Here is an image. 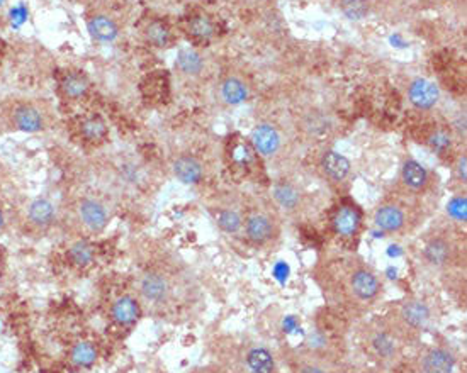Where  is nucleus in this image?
I'll use <instances>...</instances> for the list:
<instances>
[{"label":"nucleus","instance_id":"f257e3e1","mask_svg":"<svg viewBox=\"0 0 467 373\" xmlns=\"http://www.w3.org/2000/svg\"><path fill=\"white\" fill-rule=\"evenodd\" d=\"M323 296L348 312H366L379 300L383 282L367 263L347 260L316 275Z\"/></svg>","mask_w":467,"mask_h":373},{"label":"nucleus","instance_id":"f03ea898","mask_svg":"<svg viewBox=\"0 0 467 373\" xmlns=\"http://www.w3.org/2000/svg\"><path fill=\"white\" fill-rule=\"evenodd\" d=\"M433 305L425 297L411 296L394 302L383 319L405 343L416 339L429 329L433 321Z\"/></svg>","mask_w":467,"mask_h":373},{"label":"nucleus","instance_id":"7ed1b4c3","mask_svg":"<svg viewBox=\"0 0 467 373\" xmlns=\"http://www.w3.org/2000/svg\"><path fill=\"white\" fill-rule=\"evenodd\" d=\"M362 336L367 351L381 361L394 360L401 351L403 341L396 336V333L383 318L367 322Z\"/></svg>","mask_w":467,"mask_h":373},{"label":"nucleus","instance_id":"20e7f679","mask_svg":"<svg viewBox=\"0 0 467 373\" xmlns=\"http://www.w3.org/2000/svg\"><path fill=\"white\" fill-rule=\"evenodd\" d=\"M420 255H422V260L425 261V265L431 266V268L444 270L454 265L459 257V250L448 236L435 234L425 241Z\"/></svg>","mask_w":467,"mask_h":373},{"label":"nucleus","instance_id":"39448f33","mask_svg":"<svg viewBox=\"0 0 467 373\" xmlns=\"http://www.w3.org/2000/svg\"><path fill=\"white\" fill-rule=\"evenodd\" d=\"M138 292L148 304L162 305L170 298L172 282L158 270H145L138 279Z\"/></svg>","mask_w":467,"mask_h":373},{"label":"nucleus","instance_id":"423d86ee","mask_svg":"<svg viewBox=\"0 0 467 373\" xmlns=\"http://www.w3.org/2000/svg\"><path fill=\"white\" fill-rule=\"evenodd\" d=\"M243 229L247 240L255 246H267L277 236V224L263 212H253L243 219Z\"/></svg>","mask_w":467,"mask_h":373},{"label":"nucleus","instance_id":"0eeeda50","mask_svg":"<svg viewBox=\"0 0 467 373\" xmlns=\"http://www.w3.org/2000/svg\"><path fill=\"white\" fill-rule=\"evenodd\" d=\"M374 224L379 227L381 231L390 234L403 233L408 226V212L405 207H401L396 202H386L381 204L379 207L374 211Z\"/></svg>","mask_w":467,"mask_h":373},{"label":"nucleus","instance_id":"6e6552de","mask_svg":"<svg viewBox=\"0 0 467 373\" xmlns=\"http://www.w3.org/2000/svg\"><path fill=\"white\" fill-rule=\"evenodd\" d=\"M250 144L256 155L263 156V158H272L283 148V136L272 124H259L253 127L250 134Z\"/></svg>","mask_w":467,"mask_h":373},{"label":"nucleus","instance_id":"1a4fd4ad","mask_svg":"<svg viewBox=\"0 0 467 373\" xmlns=\"http://www.w3.org/2000/svg\"><path fill=\"white\" fill-rule=\"evenodd\" d=\"M455 368V355L448 346H431L420 357L422 373H452Z\"/></svg>","mask_w":467,"mask_h":373},{"label":"nucleus","instance_id":"9d476101","mask_svg":"<svg viewBox=\"0 0 467 373\" xmlns=\"http://www.w3.org/2000/svg\"><path fill=\"white\" fill-rule=\"evenodd\" d=\"M399 182L403 188L409 194H425L430 188L431 177L430 172L422 165V163L415 162V159H406L401 166V173H399Z\"/></svg>","mask_w":467,"mask_h":373},{"label":"nucleus","instance_id":"9b49d317","mask_svg":"<svg viewBox=\"0 0 467 373\" xmlns=\"http://www.w3.org/2000/svg\"><path fill=\"white\" fill-rule=\"evenodd\" d=\"M78 219L92 233H101L109 222V212L97 198H82L78 204Z\"/></svg>","mask_w":467,"mask_h":373},{"label":"nucleus","instance_id":"f8f14e48","mask_svg":"<svg viewBox=\"0 0 467 373\" xmlns=\"http://www.w3.org/2000/svg\"><path fill=\"white\" fill-rule=\"evenodd\" d=\"M12 124L21 133H41L46 127V116L34 104H17L12 111Z\"/></svg>","mask_w":467,"mask_h":373},{"label":"nucleus","instance_id":"ddd939ff","mask_svg":"<svg viewBox=\"0 0 467 373\" xmlns=\"http://www.w3.org/2000/svg\"><path fill=\"white\" fill-rule=\"evenodd\" d=\"M408 99L415 109L430 111L440 99V92H438V87L433 81L427 80V78H415L409 83Z\"/></svg>","mask_w":467,"mask_h":373},{"label":"nucleus","instance_id":"4468645a","mask_svg":"<svg viewBox=\"0 0 467 373\" xmlns=\"http://www.w3.org/2000/svg\"><path fill=\"white\" fill-rule=\"evenodd\" d=\"M141 316V305L138 298L133 296H123L112 302L110 305V318L119 326L136 324Z\"/></svg>","mask_w":467,"mask_h":373},{"label":"nucleus","instance_id":"2eb2a0df","mask_svg":"<svg viewBox=\"0 0 467 373\" xmlns=\"http://www.w3.org/2000/svg\"><path fill=\"white\" fill-rule=\"evenodd\" d=\"M173 175L179 182L185 185H195L204 177V168H202L201 162L191 155H180L173 159Z\"/></svg>","mask_w":467,"mask_h":373},{"label":"nucleus","instance_id":"dca6fc26","mask_svg":"<svg viewBox=\"0 0 467 373\" xmlns=\"http://www.w3.org/2000/svg\"><path fill=\"white\" fill-rule=\"evenodd\" d=\"M320 166H322V172L326 175V179H330L331 182L340 183L350 175V162H348L347 156L337 151H324L322 159H320Z\"/></svg>","mask_w":467,"mask_h":373},{"label":"nucleus","instance_id":"f3484780","mask_svg":"<svg viewBox=\"0 0 467 373\" xmlns=\"http://www.w3.org/2000/svg\"><path fill=\"white\" fill-rule=\"evenodd\" d=\"M331 224H333V229L338 236H354L360 227L359 211L352 207V205H344V207H340L335 212Z\"/></svg>","mask_w":467,"mask_h":373},{"label":"nucleus","instance_id":"a211bd4d","mask_svg":"<svg viewBox=\"0 0 467 373\" xmlns=\"http://www.w3.org/2000/svg\"><path fill=\"white\" fill-rule=\"evenodd\" d=\"M272 198L284 211H296L301 205L302 195L299 188L289 182H277L272 187Z\"/></svg>","mask_w":467,"mask_h":373},{"label":"nucleus","instance_id":"6ab92c4d","mask_svg":"<svg viewBox=\"0 0 467 373\" xmlns=\"http://www.w3.org/2000/svg\"><path fill=\"white\" fill-rule=\"evenodd\" d=\"M88 34L99 42H112L119 34L116 21L108 16H94L87 24Z\"/></svg>","mask_w":467,"mask_h":373},{"label":"nucleus","instance_id":"aec40b11","mask_svg":"<svg viewBox=\"0 0 467 373\" xmlns=\"http://www.w3.org/2000/svg\"><path fill=\"white\" fill-rule=\"evenodd\" d=\"M55 205L48 198H34L27 205V219L36 227H48L55 221Z\"/></svg>","mask_w":467,"mask_h":373},{"label":"nucleus","instance_id":"412c9836","mask_svg":"<svg viewBox=\"0 0 467 373\" xmlns=\"http://www.w3.org/2000/svg\"><path fill=\"white\" fill-rule=\"evenodd\" d=\"M250 95L248 85L245 83L241 78L238 77H228L224 78L221 83V97L228 105H240Z\"/></svg>","mask_w":467,"mask_h":373},{"label":"nucleus","instance_id":"4be33fe9","mask_svg":"<svg viewBox=\"0 0 467 373\" xmlns=\"http://www.w3.org/2000/svg\"><path fill=\"white\" fill-rule=\"evenodd\" d=\"M245 361L253 373H274L276 368L272 353L263 346H252L245 355Z\"/></svg>","mask_w":467,"mask_h":373},{"label":"nucleus","instance_id":"5701e85b","mask_svg":"<svg viewBox=\"0 0 467 373\" xmlns=\"http://www.w3.org/2000/svg\"><path fill=\"white\" fill-rule=\"evenodd\" d=\"M88 88H91V81H88L87 75L80 72H70L62 78V92L73 101L85 97Z\"/></svg>","mask_w":467,"mask_h":373},{"label":"nucleus","instance_id":"b1692460","mask_svg":"<svg viewBox=\"0 0 467 373\" xmlns=\"http://www.w3.org/2000/svg\"><path fill=\"white\" fill-rule=\"evenodd\" d=\"M99 351L97 346L91 341H78L77 344L70 351V358H72V363L77 367L88 368L97 361Z\"/></svg>","mask_w":467,"mask_h":373},{"label":"nucleus","instance_id":"393cba45","mask_svg":"<svg viewBox=\"0 0 467 373\" xmlns=\"http://www.w3.org/2000/svg\"><path fill=\"white\" fill-rule=\"evenodd\" d=\"M177 68L187 77H197L204 68V62L202 56L194 49H180L177 55Z\"/></svg>","mask_w":467,"mask_h":373},{"label":"nucleus","instance_id":"a878e982","mask_svg":"<svg viewBox=\"0 0 467 373\" xmlns=\"http://www.w3.org/2000/svg\"><path fill=\"white\" fill-rule=\"evenodd\" d=\"M80 131L85 140L91 141V143H99V141H102L108 136V124H106L102 117L92 116L82 123Z\"/></svg>","mask_w":467,"mask_h":373},{"label":"nucleus","instance_id":"bb28decb","mask_svg":"<svg viewBox=\"0 0 467 373\" xmlns=\"http://www.w3.org/2000/svg\"><path fill=\"white\" fill-rule=\"evenodd\" d=\"M94 257H95L94 248H92L91 243H87V241L84 240L73 243L69 250L70 261H72L75 266H78V268H85V266L91 265V263L94 261Z\"/></svg>","mask_w":467,"mask_h":373},{"label":"nucleus","instance_id":"cd10ccee","mask_svg":"<svg viewBox=\"0 0 467 373\" xmlns=\"http://www.w3.org/2000/svg\"><path fill=\"white\" fill-rule=\"evenodd\" d=\"M216 221L219 229L226 234H237L243 229V218L235 209H221L217 212Z\"/></svg>","mask_w":467,"mask_h":373},{"label":"nucleus","instance_id":"c85d7f7f","mask_svg":"<svg viewBox=\"0 0 467 373\" xmlns=\"http://www.w3.org/2000/svg\"><path fill=\"white\" fill-rule=\"evenodd\" d=\"M145 38L149 44L156 46V48H165L170 42V29L165 23L162 21H153L146 26Z\"/></svg>","mask_w":467,"mask_h":373},{"label":"nucleus","instance_id":"c756f323","mask_svg":"<svg viewBox=\"0 0 467 373\" xmlns=\"http://www.w3.org/2000/svg\"><path fill=\"white\" fill-rule=\"evenodd\" d=\"M340 12L350 21H362L370 12L369 0H340Z\"/></svg>","mask_w":467,"mask_h":373},{"label":"nucleus","instance_id":"7c9ffc66","mask_svg":"<svg viewBox=\"0 0 467 373\" xmlns=\"http://www.w3.org/2000/svg\"><path fill=\"white\" fill-rule=\"evenodd\" d=\"M427 144L437 155H445L452 148V133L448 129H445V127H438V129L431 131L429 134Z\"/></svg>","mask_w":467,"mask_h":373},{"label":"nucleus","instance_id":"2f4dec72","mask_svg":"<svg viewBox=\"0 0 467 373\" xmlns=\"http://www.w3.org/2000/svg\"><path fill=\"white\" fill-rule=\"evenodd\" d=\"M189 33L197 39H211L215 36V24L208 16H194L189 21Z\"/></svg>","mask_w":467,"mask_h":373},{"label":"nucleus","instance_id":"473e14b6","mask_svg":"<svg viewBox=\"0 0 467 373\" xmlns=\"http://www.w3.org/2000/svg\"><path fill=\"white\" fill-rule=\"evenodd\" d=\"M253 158H255V149L252 148V144H238L233 149V159L237 163L248 165V163L253 162Z\"/></svg>","mask_w":467,"mask_h":373},{"label":"nucleus","instance_id":"72a5a7b5","mask_svg":"<svg viewBox=\"0 0 467 373\" xmlns=\"http://www.w3.org/2000/svg\"><path fill=\"white\" fill-rule=\"evenodd\" d=\"M447 211L452 218L459 219V221H466V212H467V205H466V197H457L452 198L451 204L447 205Z\"/></svg>","mask_w":467,"mask_h":373},{"label":"nucleus","instance_id":"f704fd0d","mask_svg":"<svg viewBox=\"0 0 467 373\" xmlns=\"http://www.w3.org/2000/svg\"><path fill=\"white\" fill-rule=\"evenodd\" d=\"M466 172H467V158H466V155H462L454 166V177L461 183H466V180H467Z\"/></svg>","mask_w":467,"mask_h":373},{"label":"nucleus","instance_id":"c9c22d12","mask_svg":"<svg viewBox=\"0 0 467 373\" xmlns=\"http://www.w3.org/2000/svg\"><path fill=\"white\" fill-rule=\"evenodd\" d=\"M10 17H12V23L16 24V26H21V24L26 21L27 12L24 7H16V9H12V12H10Z\"/></svg>","mask_w":467,"mask_h":373},{"label":"nucleus","instance_id":"e433bc0d","mask_svg":"<svg viewBox=\"0 0 467 373\" xmlns=\"http://www.w3.org/2000/svg\"><path fill=\"white\" fill-rule=\"evenodd\" d=\"M298 373H326V370L318 363H304Z\"/></svg>","mask_w":467,"mask_h":373},{"label":"nucleus","instance_id":"4c0bfd02","mask_svg":"<svg viewBox=\"0 0 467 373\" xmlns=\"http://www.w3.org/2000/svg\"><path fill=\"white\" fill-rule=\"evenodd\" d=\"M3 226H5V218H3V212L2 209H0V231H2Z\"/></svg>","mask_w":467,"mask_h":373},{"label":"nucleus","instance_id":"58836bf2","mask_svg":"<svg viewBox=\"0 0 467 373\" xmlns=\"http://www.w3.org/2000/svg\"><path fill=\"white\" fill-rule=\"evenodd\" d=\"M3 3H5V0H0V9H2V7H3Z\"/></svg>","mask_w":467,"mask_h":373}]
</instances>
